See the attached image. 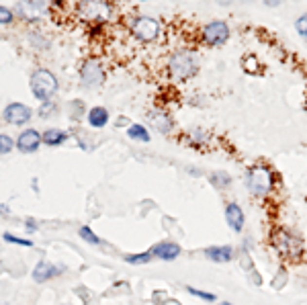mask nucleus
Returning <instances> with one entry per match:
<instances>
[{"instance_id": "6e6552de", "label": "nucleus", "mask_w": 307, "mask_h": 305, "mask_svg": "<svg viewBox=\"0 0 307 305\" xmlns=\"http://www.w3.org/2000/svg\"><path fill=\"white\" fill-rule=\"evenodd\" d=\"M41 142H43L41 135H39L35 129H27V131H23L21 135H18L17 147L23 154H33V152H37V147L41 145Z\"/></svg>"}, {"instance_id": "6ab92c4d", "label": "nucleus", "mask_w": 307, "mask_h": 305, "mask_svg": "<svg viewBox=\"0 0 307 305\" xmlns=\"http://www.w3.org/2000/svg\"><path fill=\"white\" fill-rule=\"evenodd\" d=\"M2 238L6 240V242H11V244H18V246H25V248H31L33 246V242L31 240H25V238H18V235H13V233H4Z\"/></svg>"}, {"instance_id": "9d476101", "label": "nucleus", "mask_w": 307, "mask_h": 305, "mask_svg": "<svg viewBox=\"0 0 307 305\" xmlns=\"http://www.w3.org/2000/svg\"><path fill=\"white\" fill-rule=\"evenodd\" d=\"M64 270H66L64 267H55V264H52V262L39 260L35 270H33V279H35V283H43V281H49V279L57 277V274L64 272Z\"/></svg>"}, {"instance_id": "5701e85b", "label": "nucleus", "mask_w": 307, "mask_h": 305, "mask_svg": "<svg viewBox=\"0 0 307 305\" xmlns=\"http://www.w3.org/2000/svg\"><path fill=\"white\" fill-rule=\"evenodd\" d=\"M11 21H13V13L8 11V8L0 6V23H2V25H8Z\"/></svg>"}, {"instance_id": "9b49d317", "label": "nucleus", "mask_w": 307, "mask_h": 305, "mask_svg": "<svg viewBox=\"0 0 307 305\" xmlns=\"http://www.w3.org/2000/svg\"><path fill=\"white\" fill-rule=\"evenodd\" d=\"M225 221L235 233L242 232V228H244V211H242V207L237 203L225 205Z\"/></svg>"}, {"instance_id": "a211bd4d", "label": "nucleus", "mask_w": 307, "mask_h": 305, "mask_svg": "<svg viewBox=\"0 0 307 305\" xmlns=\"http://www.w3.org/2000/svg\"><path fill=\"white\" fill-rule=\"evenodd\" d=\"M78 235H80V238L84 240V242H88V244H101V238H98V235L90 230V228H88V225H82V228L80 230H78Z\"/></svg>"}, {"instance_id": "4468645a", "label": "nucleus", "mask_w": 307, "mask_h": 305, "mask_svg": "<svg viewBox=\"0 0 307 305\" xmlns=\"http://www.w3.org/2000/svg\"><path fill=\"white\" fill-rule=\"evenodd\" d=\"M88 123H90V127H94V129L105 127L108 123V113H107L105 107H94V109L88 111Z\"/></svg>"}, {"instance_id": "1a4fd4ad", "label": "nucleus", "mask_w": 307, "mask_h": 305, "mask_svg": "<svg viewBox=\"0 0 307 305\" xmlns=\"http://www.w3.org/2000/svg\"><path fill=\"white\" fill-rule=\"evenodd\" d=\"M80 76H82V82H84L86 86H98V84L105 80L103 68L98 66L96 62H86V64L82 66Z\"/></svg>"}, {"instance_id": "412c9836", "label": "nucleus", "mask_w": 307, "mask_h": 305, "mask_svg": "<svg viewBox=\"0 0 307 305\" xmlns=\"http://www.w3.org/2000/svg\"><path fill=\"white\" fill-rule=\"evenodd\" d=\"M13 140L8 135H0V154H8L13 152Z\"/></svg>"}, {"instance_id": "b1692460", "label": "nucleus", "mask_w": 307, "mask_h": 305, "mask_svg": "<svg viewBox=\"0 0 307 305\" xmlns=\"http://www.w3.org/2000/svg\"><path fill=\"white\" fill-rule=\"evenodd\" d=\"M25 225H27V228H25L27 232H35V230H37V228H35V219H27Z\"/></svg>"}, {"instance_id": "f8f14e48", "label": "nucleus", "mask_w": 307, "mask_h": 305, "mask_svg": "<svg viewBox=\"0 0 307 305\" xmlns=\"http://www.w3.org/2000/svg\"><path fill=\"white\" fill-rule=\"evenodd\" d=\"M152 254L158 256L160 260L170 262V260H174L178 256V254H181V246L174 244V242H160V244H156L152 248Z\"/></svg>"}, {"instance_id": "0eeeda50", "label": "nucleus", "mask_w": 307, "mask_h": 305, "mask_svg": "<svg viewBox=\"0 0 307 305\" xmlns=\"http://www.w3.org/2000/svg\"><path fill=\"white\" fill-rule=\"evenodd\" d=\"M31 119V109L21 103H13L4 109V121L11 125H25Z\"/></svg>"}, {"instance_id": "aec40b11", "label": "nucleus", "mask_w": 307, "mask_h": 305, "mask_svg": "<svg viewBox=\"0 0 307 305\" xmlns=\"http://www.w3.org/2000/svg\"><path fill=\"white\" fill-rule=\"evenodd\" d=\"M186 291H189L193 297H199V299H203V301H215V295H213V293H207V291L195 289V287H186Z\"/></svg>"}, {"instance_id": "7ed1b4c3", "label": "nucleus", "mask_w": 307, "mask_h": 305, "mask_svg": "<svg viewBox=\"0 0 307 305\" xmlns=\"http://www.w3.org/2000/svg\"><path fill=\"white\" fill-rule=\"evenodd\" d=\"M272 244H274V248L279 250L283 256L287 258H291V260H297L303 254V244L299 238H295V235H291L289 232H276L274 233V238H272Z\"/></svg>"}, {"instance_id": "393cba45", "label": "nucleus", "mask_w": 307, "mask_h": 305, "mask_svg": "<svg viewBox=\"0 0 307 305\" xmlns=\"http://www.w3.org/2000/svg\"><path fill=\"white\" fill-rule=\"evenodd\" d=\"M221 305H232V303H227V301H223V303H221Z\"/></svg>"}, {"instance_id": "f3484780", "label": "nucleus", "mask_w": 307, "mask_h": 305, "mask_svg": "<svg viewBox=\"0 0 307 305\" xmlns=\"http://www.w3.org/2000/svg\"><path fill=\"white\" fill-rule=\"evenodd\" d=\"M152 250L150 252H144V254H125V262H129V264H145V262H150L152 260Z\"/></svg>"}, {"instance_id": "f257e3e1", "label": "nucleus", "mask_w": 307, "mask_h": 305, "mask_svg": "<svg viewBox=\"0 0 307 305\" xmlns=\"http://www.w3.org/2000/svg\"><path fill=\"white\" fill-rule=\"evenodd\" d=\"M57 90V80L49 70H37L31 76V92L39 101H49Z\"/></svg>"}, {"instance_id": "2eb2a0df", "label": "nucleus", "mask_w": 307, "mask_h": 305, "mask_svg": "<svg viewBox=\"0 0 307 305\" xmlns=\"http://www.w3.org/2000/svg\"><path fill=\"white\" fill-rule=\"evenodd\" d=\"M66 133L62 129H47L43 135H41V140L45 142V145H62L66 142Z\"/></svg>"}, {"instance_id": "f03ea898", "label": "nucleus", "mask_w": 307, "mask_h": 305, "mask_svg": "<svg viewBox=\"0 0 307 305\" xmlns=\"http://www.w3.org/2000/svg\"><path fill=\"white\" fill-rule=\"evenodd\" d=\"M197 72V57L191 52H178L170 57V76L174 80H186Z\"/></svg>"}, {"instance_id": "423d86ee", "label": "nucleus", "mask_w": 307, "mask_h": 305, "mask_svg": "<svg viewBox=\"0 0 307 305\" xmlns=\"http://www.w3.org/2000/svg\"><path fill=\"white\" fill-rule=\"evenodd\" d=\"M227 37H230V27L221 21H213L203 29V39L209 45H223Z\"/></svg>"}, {"instance_id": "20e7f679", "label": "nucleus", "mask_w": 307, "mask_h": 305, "mask_svg": "<svg viewBox=\"0 0 307 305\" xmlns=\"http://www.w3.org/2000/svg\"><path fill=\"white\" fill-rule=\"evenodd\" d=\"M248 189L254 195H269L272 191V174L264 166H254L248 172Z\"/></svg>"}, {"instance_id": "4be33fe9", "label": "nucleus", "mask_w": 307, "mask_h": 305, "mask_svg": "<svg viewBox=\"0 0 307 305\" xmlns=\"http://www.w3.org/2000/svg\"><path fill=\"white\" fill-rule=\"evenodd\" d=\"M295 29H297V31H299V35H301L303 39H307V15H303V17H299V18H297Z\"/></svg>"}, {"instance_id": "dca6fc26", "label": "nucleus", "mask_w": 307, "mask_h": 305, "mask_svg": "<svg viewBox=\"0 0 307 305\" xmlns=\"http://www.w3.org/2000/svg\"><path fill=\"white\" fill-rule=\"evenodd\" d=\"M127 135H129L131 140H135V142H150V133H147V129L144 125H137V123L127 129Z\"/></svg>"}, {"instance_id": "39448f33", "label": "nucleus", "mask_w": 307, "mask_h": 305, "mask_svg": "<svg viewBox=\"0 0 307 305\" xmlns=\"http://www.w3.org/2000/svg\"><path fill=\"white\" fill-rule=\"evenodd\" d=\"M131 31L137 39H142V41H154L158 37V33H160V23L152 17H140L133 23Z\"/></svg>"}, {"instance_id": "ddd939ff", "label": "nucleus", "mask_w": 307, "mask_h": 305, "mask_svg": "<svg viewBox=\"0 0 307 305\" xmlns=\"http://www.w3.org/2000/svg\"><path fill=\"white\" fill-rule=\"evenodd\" d=\"M205 256L213 262H230L234 258V250L230 246H211L205 250Z\"/></svg>"}]
</instances>
